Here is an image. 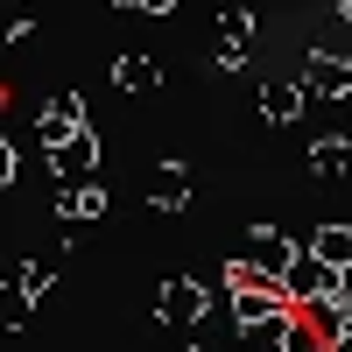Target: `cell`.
Masks as SVG:
<instances>
[{"mask_svg":"<svg viewBox=\"0 0 352 352\" xmlns=\"http://www.w3.org/2000/svg\"><path fill=\"white\" fill-rule=\"evenodd\" d=\"M148 197L162 204V212H176V204L190 197V169H184V162H162V169H155V190H148Z\"/></svg>","mask_w":352,"mask_h":352,"instance_id":"52a82bcc","label":"cell"},{"mask_svg":"<svg viewBox=\"0 0 352 352\" xmlns=\"http://www.w3.org/2000/svg\"><path fill=\"white\" fill-rule=\"evenodd\" d=\"M296 85H303V99H345L352 92V71L338 64V56H310Z\"/></svg>","mask_w":352,"mask_h":352,"instance_id":"277c9868","label":"cell"},{"mask_svg":"<svg viewBox=\"0 0 352 352\" xmlns=\"http://www.w3.org/2000/svg\"><path fill=\"white\" fill-rule=\"evenodd\" d=\"M261 113H268V120H296V113H303V85H289V78H275L268 92H261Z\"/></svg>","mask_w":352,"mask_h":352,"instance_id":"ba28073f","label":"cell"},{"mask_svg":"<svg viewBox=\"0 0 352 352\" xmlns=\"http://www.w3.org/2000/svg\"><path fill=\"white\" fill-rule=\"evenodd\" d=\"M345 162H352V141H345V134H324V141L310 148V169H317V176H338Z\"/></svg>","mask_w":352,"mask_h":352,"instance_id":"30bf717a","label":"cell"},{"mask_svg":"<svg viewBox=\"0 0 352 352\" xmlns=\"http://www.w3.org/2000/svg\"><path fill=\"white\" fill-rule=\"evenodd\" d=\"M155 317H162L169 331L197 324V317H204V289H197V282H184V275H176V282H162V303H155Z\"/></svg>","mask_w":352,"mask_h":352,"instance_id":"3957f363","label":"cell"},{"mask_svg":"<svg viewBox=\"0 0 352 352\" xmlns=\"http://www.w3.org/2000/svg\"><path fill=\"white\" fill-rule=\"evenodd\" d=\"M14 289H21L28 303H36V296H50V268H43V261H36V268H21V282H14Z\"/></svg>","mask_w":352,"mask_h":352,"instance_id":"5bb4252c","label":"cell"},{"mask_svg":"<svg viewBox=\"0 0 352 352\" xmlns=\"http://www.w3.org/2000/svg\"><path fill=\"white\" fill-rule=\"evenodd\" d=\"M254 352H289V310L282 317H261V324H240Z\"/></svg>","mask_w":352,"mask_h":352,"instance_id":"9c48e42d","label":"cell"},{"mask_svg":"<svg viewBox=\"0 0 352 352\" xmlns=\"http://www.w3.org/2000/svg\"><path fill=\"white\" fill-rule=\"evenodd\" d=\"M289 261H296V254H289V240H282L275 226H254V232H247V254H240L247 275H282Z\"/></svg>","mask_w":352,"mask_h":352,"instance_id":"7a4b0ae2","label":"cell"},{"mask_svg":"<svg viewBox=\"0 0 352 352\" xmlns=\"http://www.w3.org/2000/svg\"><path fill=\"white\" fill-rule=\"evenodd\" d=\"M21 317H28V296H21L14 282H0V338H8V331L21 324Z\"/></svg>","mask_w":352,"mask_h":352,"instance_id":"4fadbf2b","label":"cell"},{"mask_svg":"<svg viewBox=\"0 0 352 352\" xmlns=\"http://www.w3.org/2000/svg\"><path fill=\"white\" fill-rule=\"evenodd\" d=\"M141 8H169V0H141Z\"/></svg>","mask_w":352,"mask_h":352,"instance_id":"2e32d148","label":"cell"},{"mask_svg":"<svg viewBox=\"0 0 352 352\" xmlns=\"http://www.w3.org/2000/svg\"><path fill=\"white\" fill-rule=\"evenodd\" d=\"M113 85H120V92H148L155 64H148V56H120V64H113Z\"/></svg>","mask_w":352,"mask_h":352,"instance_id":"7c38bea8","label":"cell"},{"mask_svg":"<svg viewBox=\"0 0 352 352\" xmlns=\"http://www.w3.org/2000/svg\"><path fill=\"white\" fill-rule=\"evenodd\" d=\"M8 176H14V148H8V141H0V184H8Z\"/></svg>","mask_w":352,"mask_h":352,"instance_id":"9a60e30c","label":"cell"},{"mask_svg":"<svg viewBox=\"0 0 352 352\" xmlns=\"http://www.w3.org/2000/svg\"><path fill=\"white\" fill-rule=\"evenodd\" d=\"M92 155H99V148H92V134H85V127H78V134H64V141H50L56 176H78V184L92 176Z\"/></svg>","mask_w":352,"mask_h":352,"instance_id":"5b68a950","label":"cell"},{"mask_svg":"<svg viewBox=\"0 0 352 352\" xmlns=\"http://www.w3.org/2000/svg\"><path fill=\"white\" fill-rule=\"evenodd\" d=\"M310 261H324V268H352V226H324L310 240Z\"/></svg>","mask_w":352,"mask_h":352,"instance_id":"8992f818","label":"cell"},{"mask_svg":"<svg viewBox=\"0 0 352 352\" xmlns=\"http://www.w3.org/2000/svg\"><path fill=\"white\" fill-rule=\"evenodd\" d=\"M56 204H64V219H99V212H106V197H99L92 184H64Z\"/></svg>","mask_w":352,"mask_h":352,"instance_id":"8fae6325","label":"cell"},{"mask_svg":"<svg viewBox=\"0 0 352 352\" xmlns=\"http://www.w3.org/2000/svg\"><path fill=\"white\" fill-rule=\"evenodd\" d=\"M331 289H338V268H324V261H289V268H282V296H289V310H296L303 296L310 303H331Z\"/></svg>","mask_w":352,"mask_h":352,"instance_id":"6da1fadb","label":"cell"}]
</instances>
